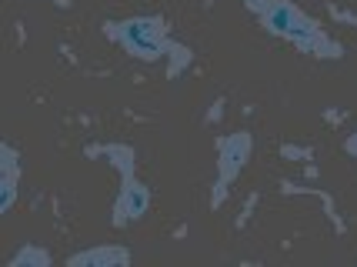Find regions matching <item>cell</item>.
Listing matches in <instances>:
<instances>
[{
  "mask_svg": "<svg viewBox=\"0 0 357 267\" xmlns=\"http://www.w3.org/2000/svg\"><path fill=\"white\" fill-rule=\"evenodd\" d=\"M114 33H117L137 57H147V61H151V57H160V50H164V44H160V20H151V17L127 20V24H121Z\"/></svg>",
  "mask_w": 357,
  "mask_h": 267,
  "instance_id": "1",
  "label": "cell"
},
{
  "mask_svg": "<svg viewBox=\"0 0 357 267\" xmlns=\"http://www.w3.org/2000/svg\"><path fill=\"white\" fill-rule=\"evenodd\" d=\"M250 151V141L244 137V134H237V137H231V141H224V147H220V174H224V181H231L234 174L241 171V164H244V158H248Z\"/></svg>",
  "mask_w": 357,
  "mask_h": 267,
  "instance_id": "2",
  "label": "cell"
},
{
  "mask_svg": "<svg viewBox=\"0 0 357 267\" xmlns=\"http://www.w3.org/2000/svg\"><path fill=\"white\" fill-rule=\"evenodd\" d=\"M144 207H147V190L144 188H127L117 211H121V214L127 211V218H140V214H144Z\"/></svg>",
  "mask_w": 357,
  "mask_h": 267,
  "instance_id": "3",
  "label": "cell"
},
{
  "mask_svg": "<svg viewBox=\"0 0 357 267\" xmlns=\"http://www.w3.org/2000/svg\"><path fill=\"white\" fill-rule=\"evenodd\" d=\"M121 257H127V254H114V251H93V254H84V257H77V261H121Z\"/></svg>",
  "mask_w": 357,
  "mask_h": 267,
  "instance_id": "4",
  "label": "cell"
},
{
  "mask_svg": "<svg viewBox=\"0 0 357 267\" xmlns=\"http://www.w3.org/2000/svg\"><path fill=\"white\" fill-rule=\"evenodd\" d=\"M248 3H257V0H248Z\"/></svg>",
  "mask_w": 357,
  "mask_h": 267,
  "instance_id": "5",
  "label": "cell"
}]
</instances>
